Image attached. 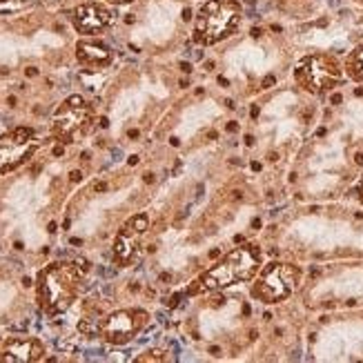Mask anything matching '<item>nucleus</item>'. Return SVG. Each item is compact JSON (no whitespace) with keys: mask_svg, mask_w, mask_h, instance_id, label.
<instances>
[{"mask_svg":"<svg viewBox=\"0 0 363 363\" xmlns=\"http://www.w3.org/2000/svg\"><path fill=\"white\" fill-rule=\"evenodd\" d=\"M78 267L69 263L47 265L38 274V301L47 314L65 312L78 292Z\"/></svg>","mask_w":363,"mask_h":363,"instance_id":"1","label":"nucleus"},{"mask_svg":"<svg viewBox=\"0 0 363 363\" xmlns=\"http://www.w3.org/2000/svg\"><path fill=\"white\" fill-rule=\"evenodd\" d=\"M261 267V250L257 245H243L232 250L201 279V288L220 290L236 286L241 281H250Z\"/></svg>","mask_w":363,"mask_h":363,"instance_id":"2","label":"nucleus"},{"mask_svg":"<svg viewBox=\"0 0 363 363\" xmlns=\"http://www.w3.org/2000/svg\"><path fill=\"white\" fill-rule=\"evenodd\" d=\"M241 21V7L232 0H210L199 11L194 38L201 45H214L236 29Z\"/></svg>","mask_w":363,"mask_h":363,"instance_id":"3","label":"nucleus"},{"mask_svg":"<svg viewBox=\"0 0 363 363\" xmlns=\"http://www.w3.org/2000/svg\"><path fill=\"white\" fill-rule=\"evenodd\" d=\"M298 277H301L298 267L290 263H270L261 272L255 286V294L267 303H279L292 294V290L298 283Z\"/></svg>","mask_w":363,"mask_h":363,"instance_id":"4","label":"nucleus"},{"mask_svg":"<svg viewBox=\"0 0 363 363\" xmlns=\"http://www.w3.org/2000/svg\"><path fill=\"white\" fill-rule=\"evenodd\" d=\"M91 121V109L85 105L83 96H69L56 109L54 116V134L62 143H72L76 134L87 130Z\"/></svg>","mask_w":363,"mask_h":363,"instance_id":"5","label":"nucleus"},{"mask_svg":"<svg viewBox=\"0 0 363 363\" xmlns=\"http://www.w3.org/2000/svg\"><path fill=\"white\" fill-rule=\"evenodd\" d=\"M31 138H34L31 128H16L13 132L0 136V174L23 165L38 150Z\"/></svg>","mask_w":363,"mask_h":363,"instance_id":"6","label":"nucleus"},{"mask_svg":"<svg viewBox=\"0 0 363 363\" xmlns=\"http://www.w3.org/2000/svg\"><path fill=\"white\" fill-rule=\"evenodd\" d=\"M341 78L339 65L328 56H310L296 69V81L310 91L330 89Z\"/></svg>","mask_w":363,"mask_h":363,"instance_id":"7","label":"nucleus"},{"mask_svg":"<svg viewBox=\"0 0 363 363\" xmlns=\"http://www.w3.org/2000/svg\"><path fill=\"white\" fill-rule=\"evenodd\" d=\"M145 323H147L145 310H118L103 321L101 333L109 343L123 345L132 341V337H136L145 328Z\"/></svg>","mask_w":363,"mask_h":363,"instance_id":"8","label":"nucleus"},{"mask_svg":"<svg viewBox=\"0 0 363 363\" xmlns=\"http://www.w3.org/2000/svg\"><path fill=\"white\" fill-rule=\"evenodd\" d=\"M147 225H150L147 216L145 214H136L121 228V232L116 234V239H114V259H116V263L125 265V263L132 261L140 236L147 232Z\"/></svg>","mask_w":363,"mask_h":363,"instance_id":"9","label":"nucleus"},{"mask_svg":"<svg viewBox=\"0 0 363 363\" xmlns=\"http://www.w3.org/2000/svg\"><path fill=\"white\" fill-rule=\"evenodd\" d=\"M72 21L81 34H96V31H103L109 23H112V13H109V9H105L103 5L87 3L74 11Z\"/></svg>","mask_w":363,"mask_h":363,"instance_id":"10","label":"nucleus"},{"mask_svg":"<svg viewBox=\"0 0 363 363\" xmlns=\"http://www.w3.org/2000/svg\"><path fill=\"white\" fill-rule=\"evenodd\" d=\"M45 354L43 345L36 339H9L3 348V361L7 363H29L40 361Z\"/></svg>","mask_w":363,"mask_h":363,"instance_id":"11","label":"nucleus"},{"mask_svg":"<svg viewBox=\"0 0 363 363\" xmlns=\"http://www.w3.org/2000/svg\"><path fill=\"white\" fill-rule=\"evenodd\" d=\"M76 56L85 65H107L112 60V52L101 43H78L76 45Z\"/></svg>","mask_w":363,"mask_h":363,"instance_id":"12","label":"nucleus"},{"mask_svg":"<svg viewBox=\"0 0 363 363\" xmlns=\"http://www.w3.org/2000/svg\"><path fill=\"white\" fill-rule=\"evenodd\" d=\"M348 72L357 81H363V45L348 58Z\"/></svg>","mask_w":363,"mask_h":363,"instance_id":"13","label":"nucleus"},{"mask_svg":"<svg viewBox=\"0 0 363 363\" xmlns=\"http://www.w3.org/2000/svg\"><path fill=\"white\" fill-rule=\"evenodd\" d=\"M81 179H83V172H81V169H74L72 174H69V181H72V183H78Z\"/></svg>","mask_w":363,"mask_h":363,"instance_id":"14","label":"nucleus"},{"mask_svg":"<svg viewBox=\"0 0 363 363\" xmlns=\"http://www.w3.org/2000/svg\"><path fill=\"white\" fill-rule=\"evenodd\" d=\"M179 301H181V294H174V296H172L169 301H167V306H169V308H177V306H179Z\"/></svg>","mask_w":363,"mask_h":363,"instance_id":"15","label":"nucleus"},{"mask_svg":"<svg viewBox=\"0 0 363 363\" xmlns=\"http://www.w3.org/2000/svg\"><path fill=\"white\" fill-rule=\"evenodd\" d=\"M94 189H96V192H105V189H107V183H103V181L94 183Z\"/></svg>","mask_w":363,"mask_h":363,"instance_id":"16","label":"nucleus"},{"mask_svg":"<svg viewBox=\"0 0 363 363\" xmlns=\"http://www.w3.org/2000/svg\"><path fill=\"white\" fill-rule=\"evenodd\" d=\"M272 85H274V76H267L265 81H263V87L267 89V87H272Z\"/></svg>","mask_w":363,"mask_h":363,"instance_id":"17","label":"nucleus"},{"mask_svg":"<svg viewBox=\"0 0 363 363\" xmlns=\"http://www.w3.org/2000/svg\"><path fill=\"white\" fill-rule=\"evenodd\" d=\"M143 181L150 185V183H154V174H152V172H145V174H143Z\"/></svg>","mask_w":363,"mask_h":363,"instance_id":"18","label":"nucleus"},{"mask_svg":"<svg viewBox=\"0 0 363 363\" xmlns=\"http://www.w3.org/2000/svg\"><path fill=\"white\" fill-rule=\"evenodd\" d=\"M225 130L234 134V132H239V125H236V123H228V128H225Z\"/></svg>","mask_w":363,"mask_h":363,"instance_id":"19","label":"nucleus"},{"mask_svg":"<svg viewBox=\"0 0 363 363\" xmlns=\"http://www.w3.org/2000/svg\"><path fill=\"white\" fill-rule=\"evenodd\" d=\"M62 154H65V147H62V145H56V147H54V156H62Z\"/></svg>","mask_w":363,"mask_h":363,"instance_id":"20","label":"nucleus"},{"mask_svg":"<svg viewBox=\"0 0 363 363\" xmlns=\"http://www.w3.org/2000/svg\"><path fill=\"white\" fill-rule=\"evenodd\" d=\"M245 145H247V147L255 145V136H250V134H247V136H245Z\"/></svg>","mask_w":363,"mask_h":363,"instance_id":"21","label":"nucleus"},{"mask_svg":"<svg viewBox=\"0 0 363 363\" xmlns=\"http://www.w3.org/2000/svg\"><path fill=\"white\" fill-rule=\"evenodd\" d=\"M241 196H243V192H241V189H234V192H232V199H234V201H239Z\"/></svg>","mask_w":363,"mask_h":363,"instance_id":"22","label":"nucleus"},{"mask_svg":"<svg viewBox=\"0 0 363 363\" xmlns=\"http://www.w3.org/2000/svg\"><path fill=\"white\" fill-rule=\"evenodd\" d=\"M128 165H138V156H136V154L130 156V159H128Z\"/></svg>","mask_w":363,"mask_h":363,"instance_id":"23","label":"nucleus"},{"mask_svg":"<svg viewBox=\"0 0 363 363\" xmlns=\"http://www.w3.org/2000/svg\"><path fill=\"white\" fill-rule=\"evenodd\" d=\"M218 85H220V87H228V85H230V83H228V78H223V76H218Z\"/></svg>","mask_w":363,"mask_h":363,"instance_id":"24","label":"nucleus"},{"mask_svg":"<svg viewBox=\"0 0 363 363\" xmlns=\"http://www.w3.org/2000/svg\"><path fill=\"white\" fill-rule=\"evenodd\" d=\"M138 136H140L138 130H130V132H128V138H138Z\"/></svg>","mask_w":363,"mask_h":363,"instance_id":"25","label":"nucleus"},{"mask_svg":"<svg viewBox=\"0 0 363 363\" xmlns=\"http://www.w3.org/2000/svg\"><path fill=\"white\" fill-rule=\"evenodd\" d=\"M109 3H114V5H128V3H132V0H109Z\"/></svg>","mask_w":363,"mask_h":363,"instance_id":"26","label":"nucleus"},{"mask_svg":"<svg viewBox=\"0 0 363 363\" xmlns=\"http://www.w3.org/2000/svg\"><path fill=\"white\" fill-rule=\"evenodd\" d=\"M181 69L187 74V72H192V65H187V62H181Z\"/></svg>","mask_w":363,"mask_h":363,"instance_id":"27","label":"nucleus"},{"mask_svg":"<svg viewBox=\"0 0 363 363\" xmlns=\"http://www.w3.org/2000/svg\"><path fill=\"white\" fill-rule=\"evenodd\" d=\"M210 352H212L214 357H218V354H220V348H218V345H212V348H210Z\"/></svg>","mask_w":363,"mask_h":363,"instance_id":"28","label":"nucleus"},{"mask_svg":"<svg viewBox=\"0 0 363 363\" xmlns=\"http://www.w3.org/2000/svg\"><path fill=\"white\" fill-rule=\"evenodd\" d=\"M25 74H27V76H31V78H34V76H36L38 72H36V67H29V69H27Z\"/></svg>","mask_w":363,"mask_h":363,"instance_id":"29","label":"nucleus"},{"mask_svg":"<svg viewBox=\"0 0 363 363\" xmlns=\"http://www.w3.org/2000/svg\"><path fill=\"white\" fill-rule=\"evenodd\" d=\"M252 228H255V230L261 228V218H255V220H252Z\"/></svg>","mask_w":363,"mask_h":363,"instance_id":"30","label":"nucleus"},{"mask_svg":"<svg viewBox=\"0 0 363 363\" xmlns=\"http://www.w3.org/2000/svg\"><path fill=\"white\" fill-rule=\"evenodd\" d=\"M259 116V107L255 105V107H252V118H257Z\"/></svg>","mask_w":363,"mask_h":363,"instance_id":"31","label":"nucleus"},{"mask_svg":"<svg viewBox=\"0 0 363 363\" xmlns=\"http://www.w3.org/2000/svg\"><path fill=\"white\" fill-rule=\"evenodd\" d=\"M357 189H359V196L363 199V179L359 181V187H357Z\"/></svg>","mask_w":363,"mask_h":363,"instance_id":"32","label":"nucleus"},{"mask_svg":"<svg viewBox=\"0 0 363 363\" xmlns=\"http://www.w3.org/2000/svg\"><path fill=\"white\" fill-rule=\"evenodd\" d=\"M23 286H25V288H29V286H31V279H29V277H25V279H23Z\"/></svg>","mask_w":363,"mask_h":363,"instance_id":"33","label":"nucleus"},{"mask_svg":"<svg viewBox=\"0 0 363 363\" xmlns=\"http://www.w3.org/2000/svg\"><path fill=\"white\" fill-rule=\"evenodd\" d=\"M99 123H101V128H107V125H109V121H107V118H105V116H103V118H101V121H99Z\"/></svg>","mask_w":363,"mask_h":363,"instance_id":"34","label":"nucleus"},{"mask_svg":"<svg viewBox=\"0 0 363 363\" xmlns=\"http://www.w3.org/2000/svg\"><path fill=\"white\" fill-rule=\"evenodd\" d=\"M252 169L259 172V169H261V163H259V161H255V163H252Z\"/></svg>","mask_w":363,"mask_h":363,"instance_id":"35","label":"nucleus"},{"mask_svg":"<svg viewBox=\"0 0 363 363\" xmlns=\"http://www.w3.org/2000/svg\"><path fill=\"white\" fill-rule=\"evenodd\" d=\"M189 16H192V11L185 9V11H183V18H185V21H189Z\"/></svg>","mask_w":363,"mask_h":363,"instance_id":"36","label":"nucleus"},{"mask_svg":"<svg viewBox=\"0 0 363 363\" xmlns=\"http://www.w3.org/2000/svg\"><path fill=\"white\" fill-rule=\"evenodd\" d=\"M218 255H220V252H218V250H212V252H210V259H216Z\"/></svg>","mask_w":363,"mask_h":363,"instance_id":"37","label":"nucleus"},{"mask_svg":"<svg viewBox=\"0 0 363 363\" xmlns=\"http://www.w3.org/2000/svg\"><path fill=\"white\" fill-rule=\"evenodd\" d=\"M7 103H9V107H16V99H13V96H9Z\"/></svg>","mask_w":363,"mask_h":363,"instance_id":"38","label":"nucleus"},{"mask_svg":"<svg viewBox=\"0 0 363 363\" xmlns=\"http://www.w3.org/2000/svg\"><path fill=\"white\" fill-rule=\"evenodd\" d=\"M333 103H335V105L341 103V96H339V94H335V96H333Z\"/></svg>","mask_w":363,"mask_h":363,"instance_id":"39","label":"nucleus"},{"mask_svg":"<svg viewBox=\"0 0 363 363\" xmlns=\"http://www.w3.org/2000/svg\"><path fill=\"white\" fill-rule=\"evenodd\" d=\"M47 230H50V232L54 234V232H56V223H50V225H47Z\"/></svg>","mask_w":363,"mask_h":363,"instance_id":"40","label":"nucleus"},{"mask_svg":"<svg viewBox=\"0 0 363 363\" xmlns=\"http://www.w3.org/2000/svg\"><path fill=\"white\" fill-rule=\"evenodd\" d=\"M225 107L228 109H234V101H225Z\"/></svg>","mask_w":363,"mask_h":363,"instance_id":"41","label":"nucleus"},{"mask_svg":"<svg viewBox=\"0 0 363 363\" xmlns=\"http://www.w3.org/2000/svg\"><path fill=\"white\" fill-rule=\"evenodd\" d=\"M357 163H359V165H363V154H357Z\"/></svg>","mask_w":363,"mask_h":363,"instance_id":"42","label":"nucleus"},{"mask_svg":"<svg viewBox=\"0 0 363 363\" xmlns=\"http://www.w3.org/2000/svg\"><path fill=\"white\" fill-rule=\"evenodd\" d=\"M0 3H3V0H0Z\"/></svg>","mask_w":363,"mask_h":363,"instance_id":"43","label":"nucleus"}]
</instances>
